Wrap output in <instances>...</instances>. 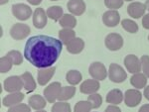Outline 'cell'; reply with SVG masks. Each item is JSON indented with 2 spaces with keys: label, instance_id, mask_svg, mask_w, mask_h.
I'll list each match as a JSON object with an SVG mask.
<instances>
[{
  "label": "cell",
  "instance_id": "31",
  "mask_svg": "<svg viewBox=\"0 0 149 112\" xmlns=\"http://www.w3.org/2000/svg\"><path fill=\"white\" fill-rule=\"evenodd\" d=\"M12 66H13V64H12L11 59L8 57L7 56L1 57V59H0V73H8L11 70Z\"/></svg>",
  "mask_w": 149,
  "mask_h": 112
},
{
  "label": "cell",
  "instance_id": "21",
  "mask_svg": "<svg viewBox=\"0 0 149 112\" xmlns=\"http://www.w3.org/2000/svg\"><path fill=\"white\" fill-rule=\"evenodd\" d=\"M21 78H22V80H23L24 88L26 89V91H27L28 93L34 91L36 89L37 84H36V82H35L34 77H33V75H31L29 71H26V73H24L23 75H21Z\"/></svg>",
  "mask_w": 149,
  "mask_h": 112
},
{
  "label": "cell",
  "instance_id": "12",
  "mask_svg": "<svg viewBox=\"0 0 149 112\" xmlns=\"http://www.w3.org/2000/svg\"><path fill=\"white\" fill-rule=\"evenodd\" d=\"M102 22L107 27H115L120 22V15L117 10H109L102 15Z\"/></svg>",
  "mask_w": 149,
  "mask_h": 112
},
{
  "label": "cell",
  "instance_id": "34",
  "mask_svg": "<svg viewBox=\"0 0 149 112\" xmlns=\"http://www.w3.org/2000/svg\"><path fill=\"white\" fill-rule=\"evenodd\" d=\"M7 112H31V106L28 104L19 103L17 105L9 107Z\"/></svg>",
  "mask_w": 149,
  "mask_h": 112
},
{
  "label": "cell",
  "instance_id": "46",
  "mask_svg": "<svg viewBox=\"0 0 149 112\" xmlns=\"http://www.w3.org/2000/svg\"><path fill=\"white\" fill-rule=\"evenodd\" d=\"M50 1H58V0H50Z\"/></svg>",
  "mask_w": 149,
  "mask_h": 112
},
{
  "label": "cell",
  "instance_id": "17",
  "mask_svg": "<svg viewBox=\"0 0 149 112\" xmlns=\"http://www.w3.org/2000/svg\"><path fill=\"white\" fill-rule=\"evenodd\" d=\"M25 98V94L22 93V92H12V93L6 95L3 98V105L6 107H11L14 105H17V104L20 103L23 99Z\"/></svg>",
  "mask_w": 149,
  "mask_h": 112
},
{
  "label": "cell",
  "instance_id": "36",
  "mask_svg": "<svg viewBox=\"0 0 149 112\" xmlns=\"http://www.w3.org/2000/svg\"><path fill=\"white\" fill-rule=\"evenodd\" d=\"M140 62H141V68H142L143 73L149 78V56L144 55V56L141 57Z\"/></svg>",
  "mask_w": 149,
  "mask_h": 112
},
{
  "label": "cell",
  "instance_id": "19",
  "mask_svg": "<svg viewBox=\"0 0 149 112\" xmlns=\"http://www.w3.org/2000/svg\"><path fill=\"white\" fill-rule=\"evenodd\" d=\"M28 103L31 106V108L35 109V110H43L47 105L45 98L43 96H41L40 94H35L29 97Z\"/></svg>",
  "mask_w": 149,
  "mask_h": 112
},
{
  "label": "cell",
  "instance_id": "8",
  "mask_svg": "<svg viewBox=\"0 0 149 112\" xmlns=\"http://www.w3.org/2000/svg\"><path fill=\"white\" fill-rule=\"evenodd\" d=\"M142 94L139 89H128L124 93V103L128 107H136L141 102Z\"/></svg>",
  "mask_w": 149,
  "mask_h": 112
},
{
  "label": "cell",
  "instance_id": "5",
  "mask_svg": "<svg viewBox=\"0 0 149 112\" xmlns=\"http://www.w3.org/2000/svg\"><path fill=\"white\" fill-rule=\"evenodd\" d=\"M31 29L27 24H22V23H16L14 24L10 29V36L13 38L14 40H23L25 38H27V36L30 34Z\"/></svg>",
  "mask_w": 149,
  "mask_h": 112
},
{
  "label": "cell",
  "instance_id": "1",
  "mask_svg": "<svg viewBox=\"0 0 149 112\" xmlns=\"http://www.w3.org/2000/svg\"><path fill=\"white\" fill-rule=\"evenodd\" d=\"M63 50V43L56 38L37 35L29 38L24 48V57L38 68H47L58 61Z\"/></svg>",
  "mask_w": 149,
  "mask_h": 112
},
{
  "label": "cell",
  "instance_id": "27",
  "mask_svg": "<svg viewBox=\"0 0 149 112\" xmlns=\"http://www.w3.org/2000/svg\"><path fill=\"white\" fill-rule=\"evenodd\" d=\"M81 78H83V77H81V73L79 71H76V70L69 71L66 75L67 82L72 85L79 84V83L81 82Z\"/></svg>",
  "mask_w": 149,
  "mask_h": 112
},
{
  "label": "cell",
  "instance_id": "41",
  "mask_svg": "<svg viewBox=\"0 0 149 112\" xmlns=\"http://www.w3.org/2000/svg\"><path fill=\"white\" fill-rule=\"evenodd\" d=\"M29 3L31 4V5H39V4L42 2V0H27Z\"/></svg>",
  "mask_w": 149,
  "mask_h": 112
},
{
  "label": "cell",
  "instance_id": "7",
  "mask_svg": "<svg viewBox=\"0 0 149 112\" xmlns=\"http://www.w3.org/2000/svg\"><path fill=\"white\" fill-rule=\"evenodd\" d=\"M88 73L93 80H104L107 77V71L103 64L100 62H95L88 68Z\"/></svg>",
  "mask_w": 149,
  "mask_h": 112
},
{
  "label": "cell",
  "instance_id": "43",
  "mask_svg": "<svg viewBox=\"0 0 149 112\" xmlns=\"http://www.w3.org/2000/svg\"><path fill=\"white\" fill-rule=\"evenodd\" d=\"M144 4H145V6H146V9L149 11V0H146V2Z\"/></svg>",
  "mask_w": 149,
  "mask_h": 112
},
{
  "label": "cell",
  "instance_id": "44",
  "mask_svg": "<svg viewBox=\"0 0 149 112\" xmlns=\"http://www.w3.org/2000/svg\"><path fill=\"white\" fill-rule=\"evenodd\" d=\"M36 112H46L45 110H38V111H36Z\"/></svg>",
  "mask_w": 149,
  "mask_h": 112
},
{
  "label": "cell",
  "instance_id": "32",
  "mask_svg": "<svg viewBox=\"0 0 149 112\" xmlns=\"http://www.w3.org/2000/svg\"><path fill=\"white\" fill-rule=\"evenodd\" d=\"M92 104L90 103L88 100L86 101H79L76 103L74 108V112H91L92 110Z\"/></svg>",
  "mask_w": 149,
  "mask_h": 112
},
{
  "label": "cell",
  "instance_id": "30",
  "mask_svg": "<svg viewBox=\"0 0 149 112\" xmlns=\"http://www.w3.org/2000/svg\"><path fill=\"white\" fill-rule=\"evenodd\" d=\"M52 112H72L71 105L65 101H59L54 103L51 109Z\"/></svg>",
  "mask_w": 149,
  "mask_h": 112
},
{
  "label": "cell",
  "instance_id": "14",
  "mask_svg": "<svg viewBox=\"0 0 149 112\" xmlns=\"http://www.w3.org/2000/svg\"><path fill=\"white\" fill-rule=\"evenodd\" d=\"M47 13L43 8H37L33 13V25L37 29H43L47 25Z\"/></svg>",
  "mask_w": 149,
  "mask_h": 112
},
{
  "label": "cell",
  "instance_id": "28",
  "mask_svg": "<svg viewBox=\"0 0 149 112\" xmlns=\"http://www.w3.org/2000/svg\"><path fill=\"white\" fill-rule=\"evenodd\" d=\"M121 26L126 32L131 34H135L138 32V25L130 19H123L121 21Z\"/></svg>",
  "mask_w": 149,
  "mask_h": 112
},
{
  "label": "cell",
  "instance_id": "2",
  "mask_svg": "<svg viewBox=\"0 0 149 112\" xmlns=\"http://www.w3.org/2000/svg\"><path fill=\"white\" fill-rule=\"evenodd\" d=\"M109 77L112 82L121 83L126 80L127 73L123 68L117 64H110L109 68Z\"/></svg>",
  "mask_w": 149,
  "mask_h": 112
},
{
  "label": "cell",
  "instance_id": "13",
  "mask_svg": "<svg viewBox=\"0 0 149 112\" xmlns=\"http://www.w3.org/2000/svg\"><path fill=\"white\" fill-rule=\"evenodd\" d=\"M55 71H56V68L55 66H50L47 68H39L37 75L38 83L42 86L46 85L48 82L51 80V78L54 77Z\"/></svg>",
  "mask_w": 149,
  "mask_h": 112
},
{
  "label": "cell",
  "instance_id": "24",
  "mask_svg": "<svg viewBox=\"0 0 149 112\" xmlns=\"http://www.w3.org/2000/svg\"><path fill=\"white\" fill-rule=\"evenodd\" d=\"M59 38L63 43V45H68L72 40L76 38V33L73 29H68V28H64V29L59 31Z\"/></svg>",
  "mask_w": 149,
  "mask_h": 112
},
{
  "label": "cell",
  "instance_id": "25",
  "mask_svg": "<svg viewBox=\"0 0 149 112\" xmlns=\"http://www.w3.org/2000/svg\"><path fill=\"white\" fill-rule=\"evenodd\" d=\"M60 26L63 28H68V29H73L77 26V19L72 14H64L63 17L59 21Z\"/></svg>",
  "mask_w": 149,
  "mask_h": 112
},
{
  "label": "cell",
  "instance_id": "3",
  "mask_svg": "<svg viewBox=\"0 0 149 112\" xmlns=\"http://www.w3.org/2000/svg\"><path fill=\"white\" fill-rule=\"evenodd\" d=\"M104 45L109 51H118L123 47V38L117 33H110L105 37Z\"/></svg>",
  "mask_w": 149,
  "mask_h": 112
},
{
  "label": "cell",
  "instance_id": "15",
  "mask_svg": "<svg viewBox=\"0 0 149 112\" xmlns=\"http://www.w3.org/2000/svg\"><path fill=\"white\" fill-rule=\"evenodd\" d=\"M68 10L73 15L81 16L86 11V3L84 0H70L67 3Z\"/></svg>",
  "mask_w": 149,
  "mask_h": 112
},
{
  "label": "cell",
  "instance_id": "10",
  "mask_svg": "<svg viewBox=\"0 0 149 112\" xmlns=\"http://www.w3.org/2000/svg\"><path fill=\"white\" fill-rule=\"evenodd\" d=\"M62 88L61 82H52L51 84H49L46 88L44 89V96L46 98V100L50 103H54L58 99V95H59L60 90Z\"/></svg>",
  "mask_w": 149,
  "mask_h": 112
},
{
  "label": "cell",
  "instance_id": "26",
  "mask_svg": "<svg viewBox=\"0 0 149 112\" xmlns=\"http://www.w3.org/2000/svg\"><path fill=\"white\" fill-rule=\"evenodd\" d=\"M47 16L54 21H60V19L63 17L64 11L61 6H51L47 9Z\"/></svg>",
  "mask_w": 149,
  "mask_h": 112
},
{
  "label": "cell",
  "instance_id": "29",
  "mask_svg": "<svg viewBox=\"0 0 149 112\" xmlns=\"http://www.w3.org/2000/svg\"><path fill=\"white\" fill-rule=\"evenodd\" d=\"M6 56L11 59L12 64H13L14 66L22 65L23 57H22V55H21V53L19 51H16V50H12V51H10V52H8V53H7Z\"/></svg>",
  "mask_w": 149,
  "mask_h": 112
},
{
  "label": "cell",
  "instance_id": "4",
  "mask_svg": "<svg viewBox=\"0 0 149 112\" xmlns=\"http://www.w3.org/2000/svg\"><path fill=\"white\" fill-rule=\"evenodd\" d=\"M12 13H13L14 17L20 21L28 20L32 15V9L30 6L24 3H18L14 4L12 6Z\"/></svg>",
  "mask_w": 149,
  "mask_h": 112
},
{
  "label": "cell",
  "instance_id": "39",
  "mask_svg": "<svg viewBox=\"0 0 149 112\" xmlns=\"http://www.w3.org/2000/svg\"><path fill=\"white\" fill-rule=\"evenodd\" d=\"M138 112H149V104H144L139 108Z\"/></svg>",
  "mask_w": 149,
  "mask_h": 112
},
{
  "label": "cell",
  "instance_id": "40",
  "mask_svg": "<svg viewBox=\"0 0 149 112\" xmlns=\"http://www.w3.org/2000/svg\"><path fill=\"white\" fill-rule=\"evenodd\" d=\"M143 94H144V96H145V98L147 99V100H149V85H147V86L144 88Z\"/></svg>",
  "mask_w": 149,
  "mask_h": 112
},
{
  "label": "cell",
  "instance_id": "6",
  "mask_svg": "<svg viewBox=\"0 0 149 112\" xmlns=\"http://www.w3.org/2000/svg\"><path fill=\"white\" fill-rule=\"evenodd\" d=\"M4 90L7 92H19L24 87L23 80L21 77L18 75H12V77H7L4 80Z\"/></svg>",
  "mask_w": 149,
  "mask_h": 112
},
{
  "label": "cell",
  "instance_id": "20",
  "mask_svg": "<svg viewBox=\"0 0 149 112\" xmlns=\"http://www.w3.org/2000/svg\"><path fill=\"white\" fill-rule=\"evenodd\" d=\"M123 100V93L120 89H112L107 95V102L112 105L120 104Z\"/></svg>",
  "mask_w": 149,
  "mask_h": 112
},
{
  "label": "cell",
  "instance_id": "16",
  "mask_svg": "<svg viewBox=\"0 0 149 112\" xmlns=\"http://www.w3.org/2000/svg\"><path fill=\"white\" fill-rule=\"evenodd\" d=\"M100 87V82L97 80H86L80 86V91L84 94L95 93Z\"/></svg>",
  "mask_w": 149,
  "mask_h": 112
},
{
  "label": "cell",
  "instance_id": "37",
  "mask_svg": "<svg viewBox=\"0 0 149 112\" xmlns=\"http://www.w3.org/2000/svg\"><path fill=\"white\" fill-rule=\"evenodd\" d=\"M104 112H121V109L119 108L117 105H109L105 108V111Z\"/></svg>",
  "mask_w": 149,
  "mask_h": 112
},
{
  "label": "cell",
  "instance_id": "23",
  "mask_svg": "<svg viewBox=\"0 0 149 112\" xmlns=\"http://www.w3.org/2000/svg\"><path fill=\"white\" fill-rule=\"evenodd\" d=\"M74 94H76V87L74 85H72V86H64L60 90L59 95H58V100L59 101L69 100V99L73 98Z\"/></svg>",
  "mask_w": 149,
  "mask_h": 112
},
{
  "label": "cell",
  "instance_id": "18",
  "mask_svg": "<svg viewBox=\"0 0 149 112\" xmlns=\"http://www.w3.org/2000/svg\"><path fill=\"white\" fill-rule=\"evenodd\" d=\"M66 47H67V51H68L70 54L78 55L81 53L83 50L85 49V42H84L83 39H81V38L76 37L74 40H72Z\"/></svg>",
  "mask_w": 149,
  "mask_h": 112
},
{
  "label": "cell",
  "instance_id": "42",
  "mask_svg": "<svg viewBox=\"0 0 149 112\" xmlns=\"http://www.w3.org/2000/svg\"><path fill=\"white\" fill-rule=\"evenodd\" d=\"M8 1L9 0H0V4H1V5H4V4H6Z\"/></svg>",
  "mask_w": 149,
  "mask_h": 112
},
{
  "label": "cell",
  "instance_id": "9",
  "mask_svg": "<svg viewBox=\"0 0 149 112\" xmlns=\"http://www.w3.org/2000/svg\"><path fill=\"white\" fill-rule=\"evenodd\" d=\"M124 66L126 70L131 73H138L142 70L141 68V62L135 55H127L124 58Z\"/></svg>",
  "mask_w": 149,
  "mask_h": 112
},
{
  "label": "cell",
  "instance_id": "35",
  "mask_svg": "<svg viewBox=\"0 0 149 112\" xmlns=\"http://www.w3.org/2000/svg\"><path fill=\"white\" fill-rule=\"evenodd\" d=\"M123 0H104V5L109 9L116 10L123 5Z\"/></svg>",
  "mask_w": 149,
  "mask_h": 112
},
{
  "label": "cell",
  "instance_id": "47",
  "mask_svg": "<svg viewBox=\"0 0 149 112\" xmlns=\"http://www.w3.org/2000/svg\"><path fill=\"white\" fill-rule=\"evenodd\" d=\"M148 41H149V36H148Z\"/></svg>",
  "mask_w": 149,
  "mask_h": 112
},
{
  "label": "cell",
  "instance_id": "33",
  "mask_svg": "<svg viewBox=\"0 0 149 112\" xmlns=\"http://www.w3.org/2000/svg\"><path fill=\"white\" fill-rule=\"evenodd\" d=\"M88 101L92 104L93 108H98L102 104V97L100 94L93 93L90 94V96L88 97Z\"/></svg>",
  "mask_w": 149,
  "mask_h": 112
},
{
  "label": "cell",
  "instance_id": "22",
  "mask_svg": "<svg viewBox=\"0 0 149 112\" xmlns=\"http://www.w3.org/2000/svg\"><path fill=\"white\" fill-rule=\"evenodd\" d=\"M147 77H146L144 73H134L130 78V84L132 86H134L137 89L144 88L147 83Z\"/></svg>",
  "mask_w": 149,
  "mask_h": 112
},
{
  "label": "cell",
  "instance_id": "11",
  "mask_svg": "<svg viewBox=\"0 0 149 112\" xmlns=\"http://www.w3.org/2000/svg\"><path fill=\"white\" fill-rule=\"evenodd\" d=\"M145 10V4L140 3V2H131L127 6V13L131 18L134 19H139L140 17H143Z\"/></svg>",
  "mask_w": 149,
  "mask_h": 112
},
{
  "label": "cell",
  "instance_id": "38",
  "mask_svg": "<svg viewBox=\"0 0 149 112\" xmlns=\"http://www.w3.org/2000/svg\"><path fill=\"white\" fill-rule=\"evenodd\" d=\"M142 26L144 29L149 30V14H146V15L143 16L142 18Z\"/></svg>",
  "mask_w": 149,
  "mask_h": 112
},
{
  "label": "cell",
  "instance_id": "45",
  "mask_svg": "<svg viewBox=\"0 0 149 112\" xmlns=\"http://www.w3.org/2000/svg\"><path fill=\"white\" fill-rule=\"evenodd\" d=\"M123 1H133V0H123Z\"/></svg>",
  "mask_w": 149,
  "mask_h": 112
}]
</instances>
